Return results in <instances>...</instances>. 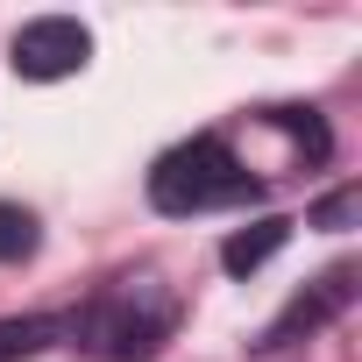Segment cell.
Listing matches in <instances>:
<instances>
[{
  "instance_id": "cell-7",
  "label": "cell",
  "mask_w": 362,
  "mask_h": 362,
  "mask_svg": "<svg viewBox=\"0 0 362 362\" xmlns=\"http://www.w3.org/2000/svg\"><path fill=\"white\" fill-rule=\"evenodd\" d=\"M22 256H36V214L0 199V263H22Z\"/></svg>"
},
{
  "instance_id": "cell-5",
  "label": "cell",
  "mask_w": 362,
  "mask_h": 362,
  "mask_svg": "<svg viewBox=\"0 0 362 362\" xmlns=\"http://www.w3.org/2000/svg\"><path fill=\"white\" fill-rule=\"evenodd\" d=\"M284 242H291V221H277V214L256 221V228H235V235L221 242V270H228V277H249V270H263Z\"/></svg>"
},
{
  "instance_id": "cell-4",
  "label": "cell",
  "mask_w": 362,
  "mask_h": 362,
  "mask_svg": "<svg viewBox=\"0 0 362 362\" xmlns=\"http://www.w3.org/2000/svg\"><path fill=\"white\" fill-rule=\"evenodd\" d=\"M348 298H355V270H327L313 291H298V298L263 327V341H256V348H291L298 334H320L327 320H341V313H348Z\"/></svg>"
},
{
  "instance_id": "cell-8",
  "label": "cell",
  "mask_w": 362,
  "mask_h": 362,
  "mask_svg": "<svg viewBox=\"0 0 362 362\" xmlns=\"http://www.w3.org/2000/svg\"><path fill=\"white\" fill-rule=\"evenodd\" d=\"M320 228H348L355 221V192H334V199H320V214H313Z\"/></svg>"
},
{
  "instance_id": "cell-6",
  "label": "cell",
  "mask_w": 362,
  "mask_h": 362,
  "mask_svg": "<svg viewBox=\"0 0 362 362\" xmlns=\"http://www.w3.org/2000/svg\"><path fill=\"white\" fill-rule=\"evenodd\" d=\"M64 334V320H50V313H22V320H0V362H29V355H43L50 341Z\"/></svg>"
},
{
  "instance_id": "cell-3",
  "label": "cell",
  "mask_w": 362,
  "mask_h": 362,
  "mask_svg": "<svg viewBox=\"0 0 362 362\" xmlns=\"http://www.w3.org/2000/svg\"><path fill=\"white\" fill-rule=\"evenodd\" d=\"M93 64V29L71 22V15H36L15 29V71L36 78V86H57V78H78Z\"/></svg>"
},
{
  "instance_id": "cell-1",
  "label": "cell",
  "mask_w": 362,
  "mask_h": 362,
  "mask_svg": "<svg viewBox=\"0 0 362 362\" xmlns=\"http://www.w3.org/2000/svg\"><path fill=\"white\" fill-rule=\"evenodd\" d=\"M256 192V177L228 156V142L221 135H192V142H177V149H163L156 156V170H149V206L156 214H214V206H228V199H249Z\"/></svg>"
},
{
  "instance_id": "cell-2",
  "label": "cell",
  "mask_w": 362,
  "mask_h": 362,
  "mask_svg": "<svg viewBox=\"0 0 362 362\" xmlns=\"http://www.w3.org/2000/svg\"><path fill=\"white\" fill-rule=\"evenodd\" d=\"M170 320H177V305H170V291L156 284V277H121L93 313H86V348L100 355V362H149L156 348H163V334H170Z\"/></svg>"
}]
</instances>
